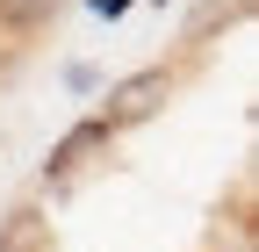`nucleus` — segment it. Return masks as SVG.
I'll return each instance as SVG.
<instances>
[{
  "label": "nucleus",
  "mask_w": 259,
  "mask_h": 252,
  "mask_svg": "<svg viewBox=\"0 0 259 252\" xmlns=\"http://www.w3.org/2000/svg\"><path fill=\"white\" fill-rule=\"evenodd\" d=\"M166 101H173V65L122 72V79L108 87V101H101V122H108V137H115V130H130V122H151Z\"/></svg>",
  "instance_id": "1"
},
{
  "label": "nucleus",
  "mask_w": 259,
  "mask_h": 252,
  "mask_svg": "<svg viewBox=\"0 0 259 252\" xmlns=\"http://www.w3.org/2000/svg\"><path fill=\"white\" fill-rule=\"evenodd\" d=\"M94 151H108V122H101V115L72 122V130L58 137V151H51V166H44V173H51V180H72V173L94 159Z\"/></svg>",
  "instance_id": "2"
},
{
  "label": "nucleus",
  "mask_w": 259,
  "mask_h": 252,
  "mask_svg": "<svg viewBox=\"0 0 259 252\" xmlns=\"http://www.w3.org/2000/svg\"><path fill=\"white\" fill-rule=\"evenodd\" d=\"M58 0H0V29L8 36H36V29H51Z\"/></svg>",
  "instance_id": "3"
}]
</instances>
